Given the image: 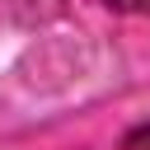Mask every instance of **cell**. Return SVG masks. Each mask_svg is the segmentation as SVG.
Here are the masks:
<instances>
[{
  "label": "cell",
  "instance_id": "cell-1",
  "mask_svg": "<svg viewBox=\"0 0 150 150\" xmlns=\"http://www.w3.org/2000/svg\"><path fill=\"white\" fill-rule=\"evenodd\" d=\"M122 150H150V122H141L136 131H127V141H122Z\"/></svg>",
  "mask_w": 150,
  "mask_h": 150
},
{
  "label": "cell",
  "instance_id": "cell-2",
  "mask_svg": "<svg viewBox=\"0 0 150 150\" xmlns=\"http://www.w3.org/2000/svg\"><path fill=\"white\" fill-rule=\"evenodd\" d=\"M112 9H127V14H150V0H108Z\"/></svg>",
  "mask_w": 150,
  "mask_h": 150
}]
</instances>
